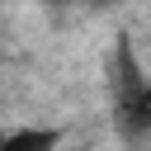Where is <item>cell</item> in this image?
<instances>
[{
  "label": "cell",
  "instance_id": "obj_1",
  "mask_svg": "<svg viewBox=\"0 0 151 151\" xmlns=\"http://www.w3.org/2000/svg\"><path fill=\"white\" fill-rule=\"evenodd\" d=\"M61 142L57 127H19V132H0V151H52Z\"/></svg>",
  "mask_w": 151,
  "mask_h": 151
},
{
  "label": "cell",
  "instance_id": "obj_2",
  "mask_svg": "<svg viewBox=\"0 0 151 151\" xmlns=\"http://www.w3.org/2000/svg\"><path fill=\"white\" fill-rule=\"evenodd\" d=\"M80 5H90V9H109V5H123V0H80Z\"/></svg>",
  "mask_w": 151,
  "mask_h": 151
}]
</instances>
